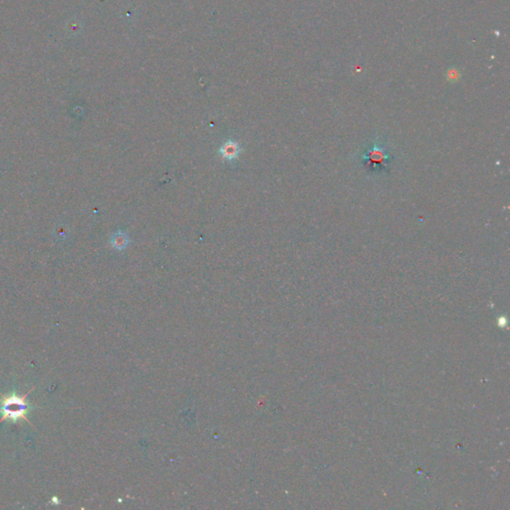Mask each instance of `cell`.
<instances>
[{"label": "cell", "instance_id": "cell-3", "mask_svg": "<svg viewBox=\"0 0 510 510\" xmlns=\"http://www.w3.org/2000/svg\"><path fill=\"white\" fill-rule=\"evenodd\" d=\"M242 152V149L240 148L239 143L234 141H227L223 143L222 148L220 149V154L222 155L223 159L227 160H233V159L239 158V154Z\"/></svg>", "mask_w": 510, "mask_h": 510}, {"label": "cell", "instance_id": "cell-1", "mask_svg": "<svg viewBox=\"0 0 510 510\" xmlns=\"http://www.w3.org/2000/svg\"><path fill=\"white\" fill-rule=\"evenodd\" d=\"M34 389L35 388H32V390H30L26 395H24L22 397L17 396L15 392H13L9 396L1 395L0 412L2 414V417L0 418V423H2L6 418H9L12 421V423L16 424L20 418H23L27 423H29L30 426H32L29 420L26 417L27 412L31 408L30 404L26 399V397L31 393Z\"/></svg>", "mask_w": 510, "mask_h": 510}, {"label": "cell", "instance_id": "cell-4", "mask_svg": "<svg viewBox=\"0 0 510 510\" xmlns=\"http://www.w3.org/2000/svg\"><path fill=\"white\" fill-rule=\"evenodd\" d=\"M129 243H130V239L123 231H118L113 235L111 239L112 246L118 250L125 249L129 245Z\"/></svg>", "mask_w": 510, "mask_h": 510}, {"label": "cell", "instance_id": "cell-2", "mask_svg": "<svg viewBox=\"0 0 510 510\" xmlns=\"http://www.w3.org/2000/svg\"><path fill=\"white\" fill-rule=\"evenodd\" d=\"M391 159L392 156L388 149L377 142L362 155L363 165L371 172H388L390 170L389 163Z\"/></svg>", "mask_w": 510, "mask_h": 510}]
</instances>
